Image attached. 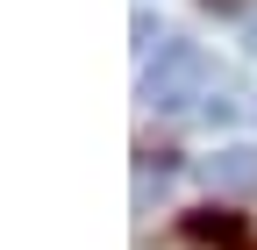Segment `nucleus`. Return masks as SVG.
<instances>
[{
    "instance_id": "nucleus-1",
    "label": "nucleus",
    "mask_w": 257,
    "mask_h": 250,
    "mask_svg": "<svg viewBox=\"0 0 257 250\" xmlns=\"http://www.w3.org/2000/svg\"><path fill=\"white\" fill-rule=\"evenodd\" d=\"M214 86V57L200 50V43H165L143 65V86H136V100L143 107H157V114H172V107H186V100H200V93Z\"/></svg>"
},
{
    "instance_id": "nucleus-2",
    "label": "nucleus",
    "mask_w": 257,
    "mask_h": 250,
    "mask_svg": "<svg viewBox=\"0 0 257 250\" xmlns=\"http://www.w3.org/2000/svg\"><path fill=\"white\" fill-rule=\"evenodd\" d=\"M179 236L186 243H214V250H250V222L229 214V207H193L179 222Z\"/></svg>"
},
{
    "instance_id": "nucleus-3",
    "label": "nucleus",
    "mask_w": 257,
    "mask_h": 250,
    "mask_svg": "<svg viewBox=\"0 0 257 250\" xmlns=\"http://www.w3.org/2000/svg\"><path fill=\"white\" fill-rule=\"evenodd\" d=\"M200 179L221 186V193H250V186H257V150H250V143H221L214 158L200 165Z\"/></svg>"
},
{
    "instance_id": "nucleus-4",
    "label": "nucleus",
    "mask_w": 257,
    "mask_h": 250,
    "mask_svg": "<svg viewBox=\"0 0 257 250\" xmlns=\"http://www.w3.org/2000/svg\"><path fill=\"white\" fill-rule=\"evenodd\" d=\"M200 8H221V15H236V8H243V0H200Z\"/></svg>"
},
{
    "instance_id": "nucleus-5",
    "label": "nucleus",
    "mask_w": 257,
    "mask_h": 250,
    "mask_svg": "<svg viewBox=\"0 0 257 250\" xmlns=\"http://www.w3.org/2000/svg\"><path fill=\"white\" fill-rule=\"evenodd\" d=\"M250 50H257V22H250Z\"/></svg>"
}]
</instances>
